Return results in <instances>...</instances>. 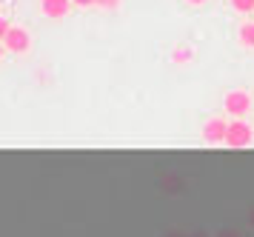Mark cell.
Masks as SVG:
<instances>
[{
	"label": "cell",
	"mask_w": 254,
	"mask_h": 237,
	"mask_svg": "<svg viewBox=\"0 0 254 237\" xmlns=\"http://www.w3.org/2000/svg\"><path fill=\"white\" fill-rule=\"evenodd\" d=\"M254 140V129L243 117H237V120H231L229 123V132H226V146L229 149H246L252 146Z\"/></svg>",
	"instance_id": "cell-1"
},
{
	"label": "cell",
	"mask_w": 254,
	"mask_h": 237,
	"mask_svg": "<svg viewBox=\"0 0 254 237\" xmlns=\"http://www.w3.org/2000/svg\"><path fill=\"white\" fill-rule=\"evenodd\" d=\"M223 109H226V114H231V117H246V114L252 112V94L243 91V89L229 91V94L223 97Z\"/></svg>",
	"instance_id": "cell-2"
},
{
	"label": "cell",
	"mask_w": 254,
	"mask_h": 237,
	"mask_svg": "<svg viewBox=\"0 0 254 237\" xmlns=\"http://www.w3.org/2000/svg\"><path fill=\"white\" fill-rule=\"evenodd\" d=\"M3 46H6V52H12V55H26L29 49H32V34L20 29V26H12L6 37H3Z\"/></svg>",
	"instance_id": "cell-3"
},
{
	"label": "cell",
	"mask_w": 254,
	"mask_h": 237,
	"mask_svg": "<svg viewBox=\"0 0 254 237\" xmlns=\"http://www.w3.org/2000/svg\"><path fill=\"white\" fill-rule=\"evenodd\" d=\"M226 132H229V123L223 120V117H211L203 123V143L208 146H217V143H226Z\"/></svg>",
	"instance_id": "cell-4"
},
{
	"label": "cell",
	"mask_w": 254,
	"mask_h": 237,
	"mask_svg": "<svg viewBox=\"0 0 254 237\" xmlns=\"http://www.w3.org/2000/svg\"><path fill=\"white\" fill-rule=\"evenodd\" d=\"M71 11V0H40V14L49 20H63Z\"/></svg>",
	"instance_id": "cell-5"
},
{
	"label": "cell",
	"mask_w": 254,
	"mask_h": 237,
	"mask_svg": "<svg viewBox=\"0 0 254 237\" xmlns=\"http://www.w3.org/2000/svg\"><path fill=\"white\" fill-rule=\"evenodd\" d=\"M237 40H240V46H246V49H254V23H243L240 32H237Z\"/></svg>",
	"instance_id": "cell-6"
},
{
	"label": "cell",
	"mask_w": 254,
	"mask_h": 237,
	"mask_svg": "<svg viewBox=\"0 0 254 237\" xmlns=\"http://www.w3.org/2000/svg\"><path fill=\"white\" fill-rule=\"evenodd\" d=\"M172 60L174 63H189V60H194V49L191 46H177L172 52Z\"/></svg>",
	"instance_id": "cell-7"
},
{
	"label": "cell",
	"mask_w": 254,
	"mask_h": 237,
	"mask_svg": "<svg viewBox=\"0 0 254 237\" xmlns=\"http://www.w3.org/2000/svg\"><path fill=\"white\" fill-rule=\"evenodd\" d=\"M231 9L240 11V14H249V11H254V0H229Z\"/></svg>",
	"instance_id": "cell-8"
},
{
	"label": "cell",
	"mask_w": 254,
	"mask_h": 237,
	"mask_svg": "<svg viewBox=\"0 0 254 237\" xmlns=\"http://www.w3.org/2000/svg\"><path fill=\"white\" fill-rule=\"evenodd\" d=\"M94 6H100V9H109V11H115L117 6H120V0H94Z\"/></svg>",
	"instance_id": "cell-9"
},
{
	"label": "cell",
	"mask_w": 254,
	"mask_h": 237,
	"mask_svg": "<svg viewBox=\"0 0 254 237\" xmlns=\"http://www.w3.org/2000/svg\"><path fill=\"white\" fill-rule=\"evenodd\" d=\"M12 29V23L6 20V17H0V43H3V37H6V32Z\"/></svg>",
	"instance_id": "cell-10"
},
{
	"label": "cell",
	"mask_w": 254,
	"mask_h": 237,
	"mask_svg": "<svg viewBox=\"0 0 254 237\" xmlns=\"http://www.w3.org/2000/svg\"><path fill=\"white\" fill-rule=\"evenodd\" d=\"M71 6H80V9H89V6H94V0H71Z\"/></svg>",
	"instance_id": "cell-11"
},
{
	"label": "cell",
	"mask_w": 254,
	"mask_h": 237,
	"mask_svg": "<svg viewBox=\"0 0 254 237\" xmlns=\"http://www.w3.org/2000/svg\"><path fill=\"white\" fill-rule=\"evenodd\" d=\"M189 6H203V3H208V0H186Z\"/></svg>",
	"instance_id": "cell-12"
},
{
	"label": "cell",
	"mask_w": 254,
	"mask_h": 237,
	"mask_svg": "<svg viewBox=\"0 0 254 237\" xmlns=\"http://www.w3.org/2000/svg\"><path fill=\"white\" fill-rule=\"evenodd\" d=\"M3 55H6V46L0 43V57H3Z\"/></svg>",
	"instance_id": "cell-13"
}]
</instances>
